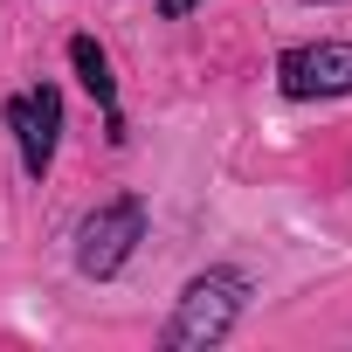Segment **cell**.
I'll return each mask as SVG.
<instances>
[{
  "instance_id": "8992f818",
  "label": "cell",
  "mask_w": 352,
  "mask_h": 352,
  "mask_svg": "<svg viewBox=\"0 0 352 352\" xmlns=\"http://www.w3.org/2000/svg\"><path fill=\"white\" fill-rule=\"evenodd\" d=\"M187 8H201V0H159V21H180Z\"/></svg>"
},
{
  "instance_id": "7a4b0ae2",
  "label": "cell",
  "mask_w": 352,
  "mask_h": 352,
  "mask_svg": "<svg viewBox=\"0 0 352 352\" xmlns=\"http://www.w3.org/2000/svg\"><path fill=\"white\" fill-rule=\"evenodd\" d=\"M145 242V201L138 194H118V201H97L83 221H76V276L90 283H111L131 249Z\"/></svg>"
},
{
  "instance_id": "277c9868",
  "label": "cell",
  "mask_w": 352,
  "mask_h": 352,
  "mask_svg": "<svg viewBox=\"0 0 352 352\" xmlns=\"http://www.w3.org/2000/svg\"><path fill=\"white\" fill-rule=\"evenodd\" d=\"M8 131L21 145V173H28V180H49L56 145H63V90L56 83H35V90L8 97Z\"/></svg>"
},
{
  "instance_id": "3957f363",
  "label": "cell",
  "mask_w": 352,
  "mask_h": 352,
  "mask_svg": "<svg viewBox=\"0 0 352 352\" xmlns=\"http://www.w3.org/2000/svg\"><path fill=\"white\" fill-rule=\"evenodd\" d=\"M276 90L290 104L352 97V42H297L276 56Z\"/></svg>"
},
{
  "instance_id": "6da1fadb",
  "label": "cell",
  "mask_w": 352,
  "mask_h": 352,
  "mask_svg": "<svg viewBox=\"0 0 352 352\" xmlns=\"http://www.w3.org/2000/svg\"><path fill=\"white\" fill-rule=\"evenodd\" d=\"M249 290H256V283H249V270H235V263H214V270L187 276L180 304H173V318H166V331H159V345H166V352H214V345L242 324Z\"/></svg>"
},
{
  "instance_id": "5b68a950",
  "label": "cell",
  "mask_w": 352,
  "mask_h": 352,
  "mask_svg": "<svg viewBox=\"0 0 352 352\" xmlns=\"http://www.w3.org/2000/svg\"><path fill=\"white\" fill-rule=\"evenodd\" d=\"M69 69H76V76H83V90L97 97V111H104V138H111V145H124L118 76H111V56H104V42H97V35H69Z\"/></svg>"
},
{
  "instance_id": "52a82bcc",
  "label": "cell",
  "mask_w": 352,
  "mask_h": 352,
  "mask_svg": "<svg viewBox=\"0 0 352 352\" xmlns=\"http://www.w3.org/2000/svg\"><path fill=\"white\" fill-rule=\"evenodd\" d=\"M304 8H338V0H304Z\"/></svg>"
}]
</instances>
